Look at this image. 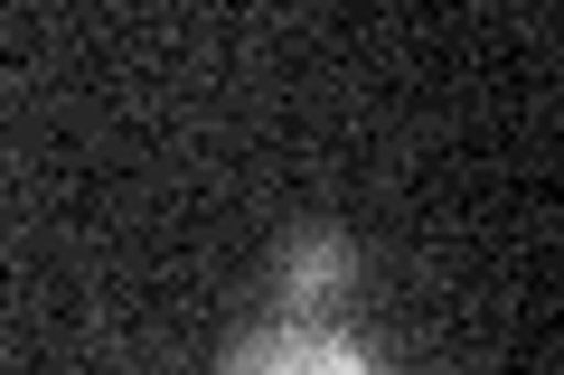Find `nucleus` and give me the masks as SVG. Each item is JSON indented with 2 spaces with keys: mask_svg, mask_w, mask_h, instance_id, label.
<instances>
[{
  "mask_svg": "<svg viewBox=\"0 0 564 375\" xmlns=\"http://www.w3.org/2000/svg\"><path fill=\"white\" fill-rule=\"evenodd\" d=\"M217 375H386V366L329 329H273V338H245Z\"/></svg>",
  "mask_w": 564,
  "mask_h": 375,
  "instance_id": "1",
  "label": "nucleus"
},
{
  "mask_svg": "<svg viewBox=\"0 0 564 375\" xmlns=\"http://www.w3.org/2000/svg\"><path fill=\"white\" fill-rule=\"evenodd\" d=\"M339 282H348V244L311 225V235L292 244V263H282V300H292V310H321V300H339Z\"/></svg>",
  "mask_w": 564,
  "mask_h": 375,
  "instance_id": "2",
  "label": "nucleus"
}]
</instances>
